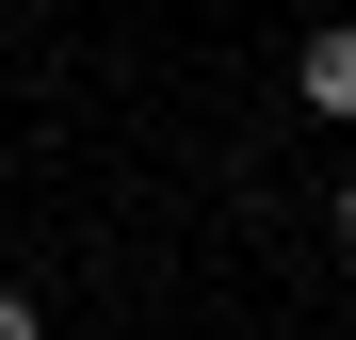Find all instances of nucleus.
Returning a JSON list of instances; mask_svg holds the SVG:
<instances>
[{
    "instance_id": "3",
    "label": "nucleus",
    "mask_w": 356,
    "mask_h": 340,
    "mask_svg": "<svg viewBox=\"0 0 356 340\" xmlns=\"http://www.w3.org/2000/svg\"><path fill=\"white\" fill-rule=\"evenodd\" d=\"M340 259H356V179H340Z\"/></svg>"
},
{
    "instance_id": "1",
    "label": "nucleus",
    "mask_w": 356,
    "mask_h": 340,
    "mask_svg": "<svg viewBox=\"0 0 356 340\" xmlns=\"http://www.w3.org/2000/svg\"><path fill=\"white\" fill-rule=\"evenodd\" d=\"M291 81H308L324 130H356V33H308V65H291Z\"/></svg>"
},
{
    "instance_id": "2",
    "label": "nucleus",
    "mask_w": 356,
    "mask_h": 340,
    "mask_svg": "<svg viewBox=\"0 0 356 340\" xmlns=\"http://www.w3.org/2000/svg\"><path fill=\"white\" fill-rule=\"evenodd\" d=\"M0 340H49V308H33V292H17V275H0Z\"/></svg>"
}]
</instances>
